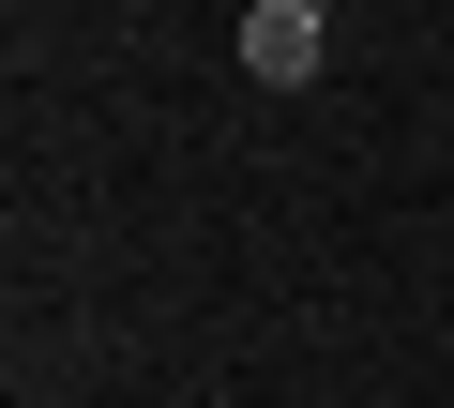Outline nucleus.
<instances>
[{"label":"nucleus","mask_w":454,"mask_h":408,"mask_svg":"<svg viewBox=\"0 0 454 408\" xmlns=\"http://www.w3.org/2000/svg\"><path fill=\"white\" fill-rule=\"evenodd\" d=\"M318 61H333V16H318V0H258V16H243V76L303 91Z\"/></svg>","instance_id":"1"}]
</instances>
